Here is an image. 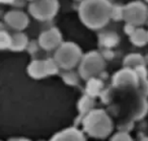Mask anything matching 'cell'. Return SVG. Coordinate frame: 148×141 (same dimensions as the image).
I'll use <instances>...</instances> for the list:
<instances>
[{
  "label": "cell",
  "instance_id": "cell-26",
  "mask_svg": "<svg viewBox=\"0 0 148 141\" xmlns=\"http://www.w3.org/2000/svg\"><path fill=\"white\" fill-rule=\"evenodd\" d=\"M0 1L2 3H11V4H13L15 0H0Z\"/></svg>",
  "mask_w": 148,
  "mask_h": 141
},
{
  "label": "cell",
  "instance_id": "cell-21",
  "mask_svg": "<svg viewBox=\"0 0 148 141\" xmlns=\"http://www.w3.org/2000/svg\"><path fill=\"white\" fill-rule=\"evenodd\" d=\"M93 106V102L90 98L88 96H84L82 100H80V102H79V107H80V110L82 109V111H87L90 110Z\"/></svg>",
  "mask_w": 148,
  "mask_h": 141
},
{
  "label": "cell",
  "instance_id": "cell-1",
  "mask_svg": "<svg viewBox=\"0 0 148 141\" xmlns=\"http://www.w3.org/2000/svg\"><path fill=\"white\" fill-rule=\"evenodd\" d=\"M112 10L109 0H83L79 6V17L90 29H101L112 17Z\"/></svg>",
  "mask_w": 148,
  "mask_h": 141
},
{
  "label": "cell",
  "instance_id": "cell-3",
  "mask_svg": "<svg viewBox=\"0 0 148 141\" xmlns=\"http://www.w3.org/2000/svg\"><path fill=\"white\" fill-rule=\"evenodd\" d=\"M81 58V51L74 43H64L55 53V61L63 69H71Z\"/></svg>",
  "mask_w": 148,
  "mask_h": 141
},
{
  "label": "cell",
  "instance_id": "cell-9",
  "mask_svg": "<svg viewBox=\"0 0 148 141\" xmlns=\"http://www.w3.org/2000/svg\"><path fill=\"white\" fill-rule=\"evenodd\" d=\"M137 73L133 71V70H130L129 68L127 69H123L120 72H118L115 75V77L113 78V83H115V85H122V84H134L137 82L138 79Z\"/></svg>",
  "mask_w": 148,
  "mask_h": 141
},
{
  "label": "cell",
  "instance_id": "cell-18",
  "mask_svg": "<svg viewBox=\"0 0 148 141\" xmlns=\"http://www.w3.org/2000/svg\"><path fill=\"white\" fill-rule=\"evenodd\" d=\"M112 17L115 21H121L124 19V8L120 5H115L113 6V10H112Z\"/></svg>",
  "mask_w": 148,
  "mask_h": 141
},
{
  "label": "cell",
  "instance_id": "cell-17",
  "mask_svg": "<svg viewBox=\"0 0 148 141\" xmlns=\"http://www.w3.org/2000/svg\"><path fill=\"white\" fill-rule=\"evenodd\" d=\"M11 41H12V37H10L6 32L2 31L0 33V46H1V49L10 48Z\"/></svg>",
  "mask_w": 148,
  "mask_h": 141
},
{
  "label": "cell",
  "instance_id": "cell-25",
  "mask_svg": "<svg viewBox=\"0 0 148 141\" xmlns=\"http://www.w3.org/2000/svg\"><path fill=\"white\" fill-rule=\"evenodd\" d=\"M25 4V0H15L14 3H13V5H15V6H18V7H23Z\"/></svg>",
  "mask_w": 148,
  "mask_h": 141
},
{
  "label": "cell",
  "instance_id": "cell-7",
  "mask_svg": "<svg viewBox=\"0 0 148 141\" xmlns=\"http://www.w3.org/2000/svg\"><path fill=\"white\" fill-rule=\"evenodd\" d=\"M61 40L62 37L59 31L55 28H52L40 36L39 44L45 50H52L60 45Z\"/></svg>",
  "mask_w": 148,
  "mask_h": 141
},
{
  "label": "cell",
  "instance_id": "cell-22",
  "mask_svg": "<svg viewBox=\"0 0 148 141\" xmlns=\"http://www.w3.org/2000/svg\"><path fill=\"white\" fill-rule=\"evenodd\" d=\"M112 141H131V138L125 133H119L113 137Z\"/></svg>",
  "mask_w": 148,
  "mask_h": 141
},
{
  "label": "cell",
  "instance_id": "cell-8",
  "mask_svg": "<svg viewBox=\"0 0 148 141\" xmlns=\"http://www.w3.org/2000/svg\"><path fill=\"white\" fill-rule=\"evenodd\" d=\"M4 21L7 25L13 30H23L29 25V19L27 14L18 10H11L7 12L4 17Z\"/></svg>",
  "mask_w": 148,
  "mask_h": 141
},
{
  "label": "cell",
  "instance_id": "cell-16",
  "mask_svg": "<svg viewBox=\"0 0 148 141\" xmlns=\"http://www.w3.org/2000/svg\"><path fill=\"white\" fill-rule=\"evenodd\" d=\"M142 61H143V58L141 57L140 55H136V54H133V55H130L128 56L127 58L125 59V65L126 66H135V67H137V66H140V64L142 63Z\"/></svg>",
  "mask_w": 148,
  "mask_h": 141
},
{
  "label": "cell",
  "instance_id": "cell-23",
  "mask_svg": "<svg viewBox=\"0 0 148 141\" xmlns=\"http://www.w3.org/2000/svg\"><path fill=\"white\" fill-rule=\"evenodd\" d=\"M135 31H136V30H135V28H134V25H131V23H127V25H126V27H125V32L128 34V35L132 36V35H133V33H134Z\"/></svg>",
  "mask_w": 148,
  "mask_h": 141
},
{
  "label": "cell",
  "instance_id": "cell-13",
  "mask_svg": "<svg viewBox=\"0 0 148 141\" xmlns=\"http://www.w3.org/2000/svg\"><path fill=\"white\" fill-rule=\"evenodd\" d=\"M131 41L136 46H143L148 41V33H146L143 29H138L131 36Z\"/></svg>",
  "mask_w": 148,
  "mask_h": 141
},
{
  "label": "cell",
  "instance_id": "cell-15",
  "mask_svg": "<svg viewBox=\"0 0 148 141\" xmlns=\"http://www.w3.org/2000/svg\"><path fill=\"white\" fill-rule=\"evenodd\" d=\"M101 86H103L101 81H99V79H95V78H90V80L88 81V84L86 86V91L90 96H95V94H97L101 91Z\"/></svg>",
  "mask_w": 148,
  "mask_h": 141
},
{
  "label": "cell",
  "instance_id": "cell-4",
  "mask_svg": "<svg viewBox=\"0 0 148 141\" xmlns=\"http://www.w3.org/2000/svg\"><path fill=\"white\" fill-rule=\"evenodd\" d=\"M105 67L103 58L97 52L86 54L81 60L79 66V73L83 78H93L99 75Z\"/></svg>",
  "mask_w": 148,
  "mask_h": 141
},
{
  "label": "cell",
  "instance_id": "cell-27",
  "mask_svg": "<svg viewBox=\"0 0 148 141\" xmlns=\"http://www.w3.org/2000/svg\"><path fill=\"white\" fill-rule=\"evenodd\" d=\"M14 141H29V140H14Z\"/></svg>",
  "mask_w": 148,
  "mask_h": 141
},
{
  "label": "cell",
  "instance_id": "cell-2",
  "mask_svg": "<svg viewBox=\"0 0 148 141\" xmlns=\"http://www.w3.org/2000/svg\"><path fill=\"white\" fill-rule=\"evenodd\" d=\"M85 130L95 137H105L112 130V123L103 111H92L83 121Z\"/></svg>",
  "mask_w": 148,
  "mask_h": 141
},
{
  "label": "cell",
  "instance_id": "cell-12",
  "mask_svg": "<svg viewBox=\"0 0 148 141\" xmlns=\"http://www.w3.org/2000/svg\"><path fill=\"white\" fill-rule=\"evenodd\" d=\"M27 44V39L25 35L23 34H15L12 36V41H11L10 49L14 50V51H21L25 48Z\"/></svg>",
  "mask_w": 148,
  "mask_h": 141
},
{
  "label": "cell",
  "instance_id": "cell-20",
  "mask_svg": "<svg viewBox=\"0 0 148 141\" xmlns=\"http://www.w3.org/2000/svg\"><path fill=\"white\" fill-rule=\"evenodd\" d=\"M46 67H47L48 74H54L58 71V64L56 63V61L53 59L46 60Z\"/></svg>",
  "mask_w": 148,
  "mask_h": 141
},
{
  "label": "cell",
  "instance_id": "cell-11",
  "mask_svg": "<svg viewBox=\"0 0 148 141\" xmlns=\"http://www.w3.org/2000/svg\"><path fill=\"white\" fill-rule=\"evenodd\" d=\"M29 73L34 78H43L46 75H48L46 61L36 60V61L32 62L31 65L29 66Z\"/></svg>",
  "mask_w": 148,
  "mask_h": 141
},
{
  "label": "cell",
  "instance_id": "cell-6",
  "mask_svg": "<svg viewBox=\"0 0 148 141\" xmlns=\"http://www.w3.org/2000/svg\"><path fill=\"white\" fill-rule=\"evenodd\" d=\"M147 8L142 2H132L124 8V19L133 25H140L145 23Z\"/></svg>",
  "mask_w": 148,
  "mask_h": 141
},
{
  "label": "cell",
  "instance_id": "cell-28",
  "mask_svg": "<svg viewBox=\"0 0 148 141\" xmlns=\"http://www.w3.org/2000/svg\"><path fill=\"white\" fill-rule=\"evenodd\" d=\"M146 1H147V2H148V0H146Z\"/></svg>",
  "mask_w": 148,
  "mask_h": 141
},
{
  "label": "cell",
  "instance_id": "cell-10",
  "mask_svg": "<svg viewBox=\"0 0 148 141\" xmlns=\"http://www.w3.org/2000/svg\"><path fill=\"white\" fill-rule=\"evenodd\" d=\"M52 141H84L83 135L76 129H68L56 135Z\"/></svg>",
  "mask_w": 148,
  "mask_h": 141
},
{
  "label": "cell",
  "instance_id": "cell-5",
  "mask_svg": "<svg viewBox=\"0 0 148 141\" xmlns=\"http://www.w3.org/2000/svg\"><path fill=\"white\" fill-rule=\"evenodd\" d=\"M58 0H36L29 7V13L39 21H50L58 11Z\"/></svg>",
  "mask_w": 148,
  "mask_h": 141
},
{
  "label": "cell",
  "instance_id": "cell-14",
  "mask_svg": "<svg viewBox=\"0 0 148 141\" xmlns=\"http://www.w3.org/2000/svg\"><path fill=\"white\" fill-rule=\"evenodd\" d=\"M101 45H103L107 48H112L115 47L119 42V38H118L117 34L115 33H106L103 35H101L99 38Z\"/></svg>",
  "mask_w": 148,
  "mask_h": 141
},
{
  "label": "cell",
  "instance_id": "cell-29",
  "mask_svg": "<svg viewBox=\"0 0 148 141\" xmlns=\"http://www.w3.org/2000/svg\"><path fill=\"white\" fill-rule=\"evenodd\" d=\"M78 1H80V0H78Z\"/></svg>",
  "mask_w": 148,
  "mask_h": 141
},
{
  "label": "cell",
  "instance_id": "cell-19",
  "mask_svg": "<svg viewBox=\"0 0 148 141\" xmlns=\"http://www.w3.org/2000/svg\"><path fill=\"white\" fill-rule=\"evenodd\" d=\"M63 79L65 82H67L70 85H75V84L78 82V77L74 72H68V73L64 74Z\"/></svg>",
  "mask_w": 148,
  "mask_h": 141
},
{
  "label": "cell",
  "instance_id": "cell-24",
  "mask_svg": "<svg viewBox=\"0 0 148 141\" xmlns=\"http://www.w3.org/2000/svg\"><path fill=\"white\" fill-rule=\"evenodd\" d=\"M29 51L31 52V53H35L36 51H37V43H31L29 45Z\"/></svg>",
  "mask_w": 148,
  "mask_h": 141
}]
</instances>
